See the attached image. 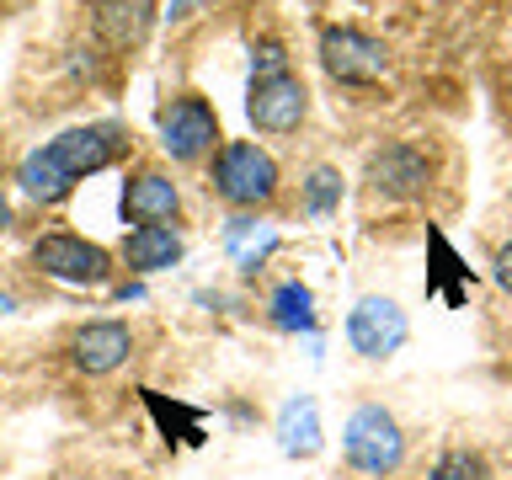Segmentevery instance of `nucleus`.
I'll list each match as a JSON object with an SVG mask.
<instances>
[{
    "instance_id": "b1692460",
    "label": "nucleus",
    "mask_w": 512,
    "mask_h": 480,
    "mask_svg": "<svg viewBox=\"0 0 512 480\" xmlns=\"http://www.w3.org/2000/svg\"><path fill=\"white\" fill-rule=\"evenodd\" d=\"M0 171H6V155H0Z\"/></svg>"
},
{
    "instance_id": "aec40b11",
    "label": "nucleus",
    "mask_w": 512,
    "mask_h": 480,
    "mask_svg": "<svg viewBox=\"0 0 512 480\" xmlns=\"http://www.w3.org/2000/svg\"><path fill=\"white\" fill-rule=\"evenodd\" d=\"M496 283H502L507 294H512V240H507L502 251H496Z\"/></svg>"
},
{
    "instance_id": "1a4fd4ad",
    "label": "nucleus",
    "mask_w": 512,
    "mask_h": 480,
    "mask_svg": "<svg viewBox=\"0 0 512 480\" xmlns=\"http://www.w3.org/2000/svg\"><path fill=\"white\" fill-rule=\"evenodd\" d=\"M368 182L384 198H416L427 187V155L416 144H384V150L368 160Z\"/></svg>"
},
{
    "instance_id": "7ed1b4c3",
    "label": "nucleus",
    "mask_w": 512,
    "mask_h": 480,
    "mask_svg": "<svg viewBox=\"0 0 512 480\" xmlns=\"http://www.w3.org/2000/svg\"><path fill=\"white\" fill-rule=\"evenodd\" d=\"M342 448L363 475H390L400 464V454H406V438H400L395 416H384L379 406H363V411H352V422L342 432Z\"/></svg>"
},
{
    "instance_id": "6e6552de",
    "label": "nucleus",
    "mask_w": 512,
    "mask_h": 480,
    "mask_svg": "<svg viewBox=\"0 0 512 480\" xmlns=\"http://www.w3.org/2000/svg\"><path fill=\"white\" fill-rule=\"evenodd\" d=\"M246 112H251L256 128H267V134H288V128H299V118H304V86L288 70L256 75Z\"/></svg>"
},
{
    "instance_id": "4468645a",
    "label": "nucleus",
    "mask_w": 512,
    "mask_h": 480,
    "mask_svg": "<svg viewBox=\"0 0 512 480\" xmlns=\"http://www.w3.org/2000/svg\"><path fill=\"white\" fill-rule=\"evenodd\" d=\"M278 443H283V454H294V459L320 454V411H315L310 395H294L278 411Z\"/></svg>"
},
{
    "instance_id": "9b49d317",
    "label": "nucleus",
    "mask_w": 512,
    "mask_h": 480,
    "mask_svg": "<svg viewBox=\"0 0 512 480\" xmlns=\"http://www.w3.org/2000/svg\"><path fill=\"white\" fill-rule=\"evenodd\" d=\"M75 368H86V374H112L128 352H134V336H128V326H118V320H96V326L75 331Z\"/></svg>"
},
{
    "instance_id": "9d476101",
    "label": "nucleus",
    "mask_w": 512,
    "mask_h": 480,
    "mask_svg": "<svg viewBox=\"0 0 512 480\" xmlns=\"http://www.w3.org/2000/svg\"><path fill=\"white\" fill-rule=\"evenodd\" d=\"M91 22L107 48H139L150 38L155 0H91Z\"/></svg>"
},
{
    "instance_id": "6ab92c4d",
    "label": "nucleus",
    "mask_w": 512,
    "mask_h": 480,
    "mask_svg": "<svg viewBox=\"0 0 512 480\" xmlns=\"http://www.w3.org/2000/svg\"><path fill=\"white\" fill-rule=\"evenodd\" d=\"M256 64H262V75H278L283 70V48L278 43H262V48H256Z\"/></svg>"
},
{
    "instance_id": "0eeeda50",
    "label": "nucleus",
    "mask_w": 512,
    "mask_h": 480,
    "mask_svg": "<svg viewBox=\"0 0 512 480\" xmlns=\"http://www.w3.org/2000/svg\"><path fill=\"white\" fill-rule=\"evenodd\" d=\"M214 139H219V118L203 96H182V102L160 112V144H166L171 160H198Z\"/></svg>"
},
{
    "instance_id": "f3484780",
    "label": "nucleus",
    "mask_w": 512,
    "mask_h": 480,
    "mask_svg": "<svg viewBox=\"0 0 512 480\" xmlns=\"http://www.w3.org/2000/svg\"><path fill=\"white\" fill-rule=\"evenodd\" d=\"M336 203H342V176L331 166H315L310 182H304V208H310V214H331Z\"/></svg>"
},
{
    "instance_id": "f8f14e48",
    "label": "nucleus",
    "mask_w": 512,
    "mask_h": 480,
    "mask_svg": "<svg viewBox=\"0 0 512 480\" xmlns=\"http://www.w3.org/2000/svg\"><path fill=\"white\" fill-rule=\"evenodd\" d=\"M176 182L171 176H160V171H144V176H134L128 182V192H123V219H134V224H166L171 214H176Z\"/></svg>"
},
{
    "instance_id": "4be33fe9",
    "label": "nucleus",
    "mask_w": 512,
    "mask_h": 480,
    "mask_svg": "<svg viewBox=\"0 0 512 480\" xmlns=\"http://www.w3.org/2000/svg\"><path fill=\"white\" fill-rule=\"evenodd\" d=\"M11 230V208H6V198H0V235Z\"/></svg>"
},
{
    "instance_id": "39448f33",
    "label": "nucleus",
    "mask_w": 512,
    "mask_h": 480,
    "mask_svg": "<svg viewBox=\"0 0 512 480\" xmlns=\"http://www.w3.org/2000/svg\"><path fill=\"white\" fill-rule=\"evenodd\" d=\"M32 256H38V267L48 272V278L59 283H107L112 272V256L96 246V240H80V235H43L38 246H32Z\"/></svg>"
},
{
    "instance_id": "ddd939ff",
    "label": "nucleus",
    "mask_w": 512,
    "mask_h": 480,
    "mask_svg": "<svg viewBox=\"0 0 512 480\" xmlns=\"http://www.w3.org/2000/svg\"><path fill=\"white\" fill-rule=\"evenodd\" d=\"M123 256L134 272H160V267L182 262V235H176L171 224H139V230L123 240Z\"/></svg>"
},
{
    "instance_id": "412c9836",
    "label": "nucleus",
    "mask_w": 512,
    "mask_h": 480,
    "mask_svg": "<svg viewBox=\"0 0 512 480\" xmlns=\"http://www.w3.org/2000/svg\"><path fill=\"white\" fill-rule=\"evenodd\" d=\"M192 6H198V0H171V16H187Z\"/></svg>"
},
{
    "instance_id": "a211bd4d",
    "label": "nucleus",
    "mask_w": 512,
    "mask_h": 480,
    "mask_svg": "<svg viewBox=\"0 0 512 480\" xmlns=\"http://www.w3.org/2000/svg\"><path fill=\"white\" fill-rule=\"evenodd\" d=\"M432 480H486V464L470 448H454V454H443L432 464Z\"/></svg>"
},
{
    "instance_id": "5701e85b",
    "label": "nucleus",
    "mask_w": 512,
    "mask_h": 480,
    "mask_svg": "<svg viewBox=\"0 0 512 480\" xmlns=\"http://www.w3.org/2000/svg\"><path fill=\"white\" fill-rule=\"evenodd\" d=\"M0 310H11V299H6V294H0Z\"/></svg>"
},
{
    "instance_id": "f257e3e1",
    "label": "nucleus",
    "mask_w": 512,
    "mask_h": 480,
    "mask_svg": "<svg viewBox=\"0 0 512 480\" xmlns=\"http://www.w3.org/2000/svg\"><path fill=\"white\" fill-rule=\"evenodd\" d=\"M128 150V139H123V128H112V123H91V128H70V134H59V139H48L38 144L27 160H22V171H16V182H22L27 198H38V203H59L64 192H70L80 176H91V171H102L112 166Z\"/></svg>"
},
{
    "instance_id": "dca6fc26",
    "label": "nucleus",
    "mask_w": 512,
    "mask_h": 480,
    "mask_svg": "<svg viewBox=\"0 0 512 480\" xmlns=\"http://www.w3.org/2000/svg\"><path fill=\"white\" fill-rule=\"evenodd\" d=\"M272 246H278V235H272L267 224H262V230H256V219H235L230 224V256L240 267H256Z\"/></svg>"
},
{
    "instance_id": "f03ea898",
    "label": "nucleus",
    "mask_w": 512,
    "mask_h": 480,
    "mask_svg": "<svg viewBox=\"0 0 512 480\" xmlns=\"http://www.w3.org/2000/svg\"><path fill=\"white\" fill-rule=\"evenodd\" d=\"M208 182H214V192L224 203L256 208V203H267L272 192H278V166H272L267 150L235 139V144H224V150L214 155V176H208Z\"/></svg>"
},
{
    "instance_id": "423d86ee",
    "label": "nucleus",
    "mask_w": 512,
    "mask_h": 480,
    "mask_svg": "<svg viewBox=\"0 0 512 480\" xmlns=\"http://www.w3.org/2000/svg\"><path fill=\"white\" fill-rule=\"evenodd\" d=\"M406 310H400L395 299H379L368 294L358 299V310L347 315V342L363 352V358H390V352H400V342H406Z\"/></svg>"
},
{
    "instance_id": "20e7f679",
    "label": "nucleus",
    "mask_w": 512,
    "mask_h": 480,
    "mask_svg": "<svg viewBox=\"0 0 512 480\" xmlns=\"http://www.w3.org/2000/svg\"><path fill=\"white\" fill-rule=\"evenodd\" d=\"M320 59H326V70L342 80V86H374L384 75V43L368 38L358 27H331L326 38H320Z\"/></svg>"
},
{
    "instance_id": "2eb2a0df",
    "label": "nucleus",
    "mask_w": 512,
    "mask_h": 480,
    "mask_svg": "<svg viewBox=\"0 0 512 480\" xmlns=\"http://www.w3.org/2000/svg\"><path fill=\"white\" fill-rule=\"evenodd\" d=\"M272 320H278L283 331H310L315 326V294L304 283H283L278 294H272Z\"/></svg>"
}]
</instances>
